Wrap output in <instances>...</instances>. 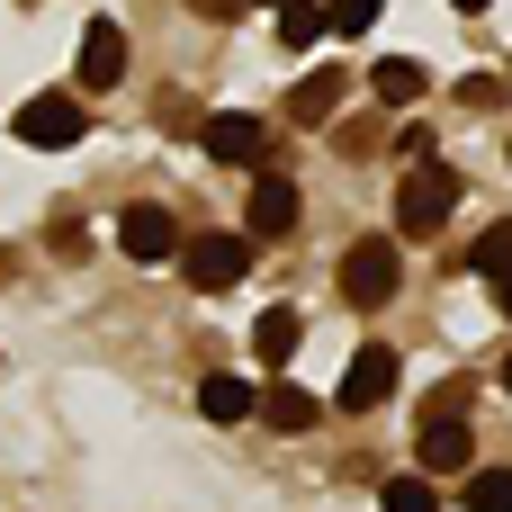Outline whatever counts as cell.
<instances>
[{"label":"cell","instance_id":"7a4b0ae2","mask_svg":"<svg viewBox=\"0 0 512 512\" xmlns=\"http://www.w3.org/2000/svg\"><path fill=\"white\" fill-rule=\"evenodd\" d=\"M396 288H405V252H396V234H360V243L342 252V297H351L360 315H378Z\"/></svg>","mask_w":512,"mask_h":512},{"label":"cell","instance_id":"603a6c76","mask_svg":"<svg viewBox=\"0 0 512 512\" xmlns=\"http://www.w3.org/2000/svg\"><path fill=\"white\" fill-rule=\"evenodd\" d=\"M504 396H512V351H504Z\"/></svg>","mask_w":512,"mask_h":512},{"label":"cell","instance_id":"5bb4252c","mask_svg":"<svg viewBox=\"0 0 512 512\" xmlns=\"http://www.w3.org/2000/svg\"><path fill=\"white\" fill-rule=\"evenodd\" d=\"M198 414H207V423H243V414H252V378H234V369L198 378Z\"/></svg>","mask_w":512,"mask_h":512},{"label":"cell","instance_id":"4fadbf2b","mask_svg":"<svg viewBox=\"0 0 512 512\" xmlns=\"http://www.w3.org/2000/svg\"><path fill=\"white\" fill-rule=\"evenodd\" d=\"M297 333H306L297 306H270V315L252 324V360H261V369H288V360H297Z\"/></svg>","mask_w":512,"mask_h":512},{"label":"cell","instance_id":"9c48e42d","mask_svg":"<svg viewBox=\"0 0 512 512\" xmlns=\"http://www.w3.org/2000/svg\"><path fill=\"white\" fill-rule=\"evenodd\" d=\"M279 234H297V180L261 171V180H252V234H243V243H279Z\"/></svg>","mask_w":512,"mask_h":512},{"label":"cell","instance_id":"ffe728a7","mask_svg":"<svg viewBox=\"0 0 512 512\" xmlns=\"http://www.w3.org/2000/svg\"><path fill=\"white\" fill-rule=\"evenodd\" d=\"M324 27L333 36H369L378 27V0H324Z\"/></svg>","mask_w":512,"mask_h":512},{"label":"cell","instance_id":"7402d4cb","mask_svg":"<svg viewBox=\"0 0 512 512\" xmlns=\"http://www.w3.org/2000/svg\"><path fill=\"white\" fill-rule=\"evenodd\" d=\"M450 9H468V18H477V9H486V0H450Z\"/></svg>","mask_w":512,"mask_h":512},{"label":"cell","instance_id":"5b68a950","mask_svg":"<svg viewBox=\"0 0 512 512\" xmlns=\"http://www.w3.org/2000/svg\"><path fill=\"white\" fill-rule=\"evenodd\" d=\"M198 144H207V153H216L225 171H261V162H270V126H261L252 108H216Z\"/></svg>","mask_w":512,"mask_h":512},{"label":"cell","instance_id":"ac0fdd59","mask_svg":"<svg viewBox=\"0 0 512 512\" xmlns=\"http://www.w3.org/2000/svg\"><path fill=\"white\" fill-rule=\"evenodd\" d=\"M468 512H512V468H477L468 477Z\"/></svg>","mask_w":512,"mask_h":512},{"label":"cell","instance_id":"e0dca14e","mask_svg":"<svg viewBox=\"0 0 512 512\" xmlns=\"http://www.w3.org/2000/svg\"><path fill=\"white\" fill-rule=\"evenodd\" d=\"M468 270H477V279H504V270H512V225H486V234H477Z\"/></svg>","mask_w":512,"mask_h":512},{"label":"cell","instance_id":"7c38bea8","mask_svg":"<svg viewBox=\"0 0 512 512\" xmlns=\"http://www.w3.org/2000/svg\"><path fill=\"white\" fill-rule=\"evenodd\" d=\"M342 90H351V81H342V63H324V72H306V81L288 90V117H297V126H324V117L342 108Z\"/></svg>","mask_w":512,"mask_h":512},{"label":"cell","instance_id":"cb8c5ba5","mask_svg":"<svg viewBox=\"0 0 512 512\" xmlns=\"http://www.w3.org/2000/svg\"><path fill=\"white\" fill-rule=\"evenodd\" d=\"M270 9H279V0H270Z\"/></svg>","mask_w":512,"mask_h":512},{"label":"cell","instance_id":"8fae6325","mask_svg":"<svg viewBox=\"0 0 512 512\" xmlns=\"http://www.w3.org/2000/svg\"><path fill=\"white\" fill-rule=\"evenodd\" d=\"M252 414H261V423H270V432H288V441H297V432H315V423H324V405H315V396H306V387H288V378H279V387H261V396H252Z\"/></svg>","mask_w":512,"mask_h":512},{"label":"cell","instance_id":"30bf717a","mask_svg":"<svg viewBox=\"0 0 512 512\" xmlns=\"http://www.w3.org/2000/svg\"><path fill=\"white\" fill-rule=\"evenodd\" d=\"M423 477H450V468H468V450H477V423H459V414H423Z\"/></svg>","mask_w":512,"mask_h":512},{"label":"cell","instance_id":"277c9868","mask_svg":"<svg viewBox=\"0 0 512 512\" xmlns=\"http://www.w3.org/2000/svg\"><path fill=\"white\" fill-rule=\"evenodd\" d=\"M180 279H189L198 297H225L234 279H252V243H243V234H189V243H180Z\"/></svg>","mask_w":512,"mask_h":512},{"label":"cell","instance_id":"6da1fadb","mask_svg":"<svg viewBox=\"0 0 512 512\" xmlns=\"http://www.w3.org/2000/svg\"><path fill=\"white\" fill-rule=\"evenodd\" d=\"M450 207H459V171L450 162H414V180L396 189V234L405 243H432L450 225Z\"/></svg>","mask_w":512,"mask_h":512},{"label":"cell","instance_id":"8992f818","mask_svg":"<svg viewBox=\"0 0 512 512\" xmlns=\"http://www.w3.org/2000/svg\"><path fill=\"white\" fill-rule=\"evenodd\" d=\"M396 378H405V369H396V351H387V342H360V351H351V369H342V387H333V405H342V414H369V405H387V396H396Z\"/></svg>","mask_w":512,"mask_h":512},{"label":"cell","instance_id":"d6986e66","mask_svg":"<svg viewBox=\"0 0 512 512\" xmlns=\"http://www.w3.org/2000/svg\"><path fill=\"white\" fill-rule=\"evenodd\" d=\"M378 512H441V495H432V477H396L378 495Z\"/></svg>","mask_w":512,"mask_h":512},{"label":"cell","instance_id":"3957f363","mask_svg":"<svg viewBox=\"0 0 512 512\" xmlns=\"http://www.w3.org/2000/svg\"><path fill=\"white\" fill-rule=\"evenodd\" d=\"M9 135H18L27 153H72L90 126H81V99H72V90H36V99L9 117Z\"/></svg>","mask_w":512,"mask_h":512},{"label":"cell","instance_id":"2e32d148","mask_svg":"<svg viewBox=\"0 0 512 512\" xmlns=\"http://www.w3.org/2000/svg\"><path fill=\"white\" fill-rule=\"evenodd\" d=\"M315 36H324V0H279V45L306 54Z\"/></svg>","mask_w":512,"mask_h":512},{"label":"cell","instance_id":"52a82bcc","mask_svg":"<svg viewBox=\"0 0 512 512\" xmlns=\"http://www.w3.org/2000/svg\"><path fill=\"white\" fill-rule=\"evenodd\" d=\"M117 252H126V261H171V252H180V216L153 207V198H135V207L117 216Z\"/></svg>","mask_w":512,"mask_h":512},{"label":"cell","instance_id":"44dd1931","mask_svg":"<svg viewBox=\"0 0 512 512\" xmlns=\"http://www.w3.org/2000/svg\"><path fill=\"white\" fill-rule=\"evenodd\" d=\"M495 306H504V324H512V270H504V279H495Z\"/></svg>","mask_w":512,"mask_h":512},{"label":"cell","instance_id":"ba28073f","mask_svg":"<svg viewBox=\"0 0 512 512\" xmlns=\"http://www.w3.org/2000/svg\"><path fill=\"white\" fill-rule=\"evenodd\" d=\"M126 54H135L126 27H117V18H90V27H81V63H72L81 90H117V81H126Z\"/></svg>","mask_w":512,"mask_h":512},{"label":"cell","instance_id":"9a60e30c","mask_svg":"<svg viewBox=\"0 0 512 512\" xmlns=\"http://www.w3.org/2000/svg\"><path fill=\"white\" fill-rule=\"evenodd\" d=\"M369 90H378L387 108H414V99H423V63H405V54H396V63H378V72H369Z\"/></svg>","mask_w":512,"mask_h":512}]
</instances>
